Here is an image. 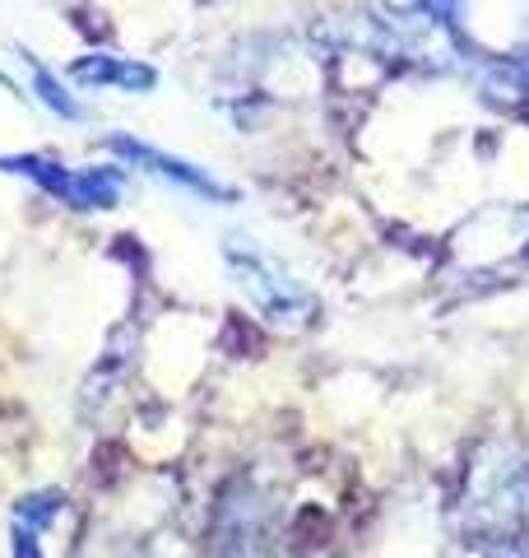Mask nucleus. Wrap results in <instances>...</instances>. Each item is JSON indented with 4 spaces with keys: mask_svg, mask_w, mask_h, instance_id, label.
<instances>
[{
    "mask_svg": "<svg viewBox=\"0 0 529 558\" xmlns=\"http://www.w3.org/2000/svg\"><path fill=\"white\" fill-rule=\"evenodd\" d=\"M75 75L84 84H121V89H149L153 70L135 65V61H116V57H88L75 65Z\"/></svg>",
    "mask_w": 529,
    "mask_h": 558,
    "instance_id": "obj_1",
    "label": "nucleus"
},
{
    "mask_svg": "<svg viewBox=\"0 0 529 558\" xmlns=\"http://www.w3.org/2000/svg\"><path fill=\"white\" fill-rule=\"evenodd\" d=\"M116 145L126 149L131 159L153 163V172H163V178H176L182 186H196V191H205V196H227V191H223L214 178H205V172H196V168L182 163V159H168V154H158V149H149V145H131V140H116Z\"/></svg>",
    "mask_w": 529,
    "mask_h": 558,
    "instance_id": "obj_2",
    "label": "nucleus"
},
{
    "mask_svg": "<svg viewBox=\"0 0 529 558\" xmlns=\"http://www.w3.org/2000/svg\"><path fill=\"white\" fill-rule=\"evenodd\" d=\"M33 75H38V94H42V102H47V108H51V112H61V117H75V112H79V108H75V98H70V94L61 89V84H57V80H51V75H47V70H42V65H38V70H33Z\"/></svg>",
    "mask_w": 529,
    "mask_h": 558,
    "instance_id": "obj_3",
    "label": "nucleus"
}]
</instances>
